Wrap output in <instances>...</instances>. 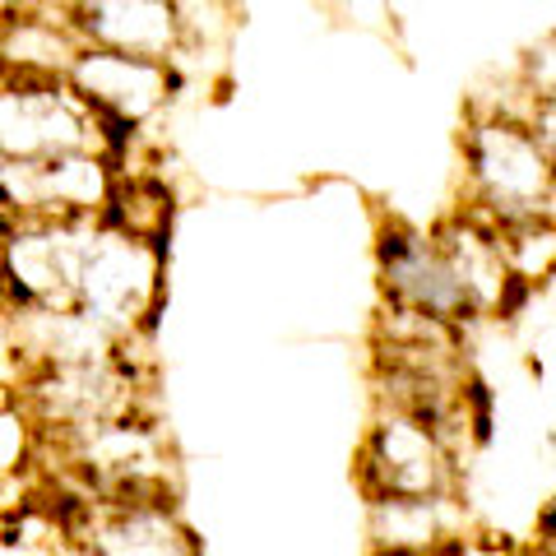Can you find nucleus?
I'll return each instance as SVG.
<instances>
[{"instance_id": "f257e3e1", "label": "nucleus", "mask_w": 556, "mask_h": 556, "mask_svg": "<svg viewBox=\"0 0 556 556\" xmlns=\"http://www.w3.org/2000/svg\"><path fill=\"white\" fill-rule=\"evenodd\" d=\"M130 126L93 112L65 75L51 70H10L0 98V144L5 163H38L56 153H102V144H121Z\"/></svg>"}, {"instance_id": "f03ea898", "label": "nucleus", "mask_w": 556, "mask_h": 556, "mask_svg": "<svg viewBox=\"0 0 556 556\" xmlns=\"http://www.w3.org/2000/svg\"><path fill=\"white\" fill-rule=\"evenodd\" d=\"M464 163L478 208L496 223L543 214L547 195L556 190V163L543 149V139L533 135L529 121H515L506 112L468 126Z\"/></svg>"}, {"instance_id": "7ed1b4c3", "label": "nucleus", "mask_w": 556, "mask_h": 556, "mask_svg": "<svg viewBox=\"0 0 556 556\" xmlns=\"http://www.w3.org/2000/svg\"><path fill=\"white\" fill-rule=\"evenodd\" d=\"M357 482L367 501H427L455 482V450L422 413L380 404L357 450Z\"/></svg>"}, {"instance_id": "20e7f679", "label": "nucleus", "mask_w": 556, "mask_h": 556, "mask_svg": "<svg viewBox=\"0 0 556 556\" xmlns=\"http://www.w3.org/2000/svg\"><path fill=\"white\" fill-rule=\"evenodd\" d=\"M159 306H163V247L116 228H98L79 274L75 316L93 320L98 329H108L112 339L126 343L135 329L153 325Z\"/></svg>"}, {"instance_id": "39448f33", "label": "nucleus", "mask_w": 556, "mask_h": 556, "mask_svg": "<svg viewBox=\"0 0 556 556\" xmlns=\"http://www.w3.org/2000/svg\"><path fill=\"white\" fill-rule=\"evenodd\" d=\"M98 223H56V218H20L10 223L5 269L10 302L20 311H47V316H75L79 311V274L89 260Z\"/></svg>"}, {"instance_id": "423d86ee", "label": "nucleus", "mask_w": 556, "mask_h": 556, "mask_svg": "<svg viewBox=\"0 0 556 556\" xmlns=\"http://www.w3.org/2000/svg\"><path fill=\"white\" fill-rule=\"evenodd\" d=\"M112 167L102 153H56L38 163H5V204L20 218L98 223L112 204Z\"/></svg>"}, {"instance_id": "0eeeda50", "label": "nucleus", "mask_w": 556, "mask_h": 556, "mask_svg": "<svg viewBox=\"0 0 556 556\" xmlns=\"http://www.w3.org/2000/svg\"><path fill=\"white\" fill-rule=\"evenodd\" d=\"M75 519V533L89 556H200L195 533L181 525L167 496H79Z\"/></svg>"}, {"instance_id": "6e6552de", "label": "nucleus", "mask_w": 556, "mask_h": 556, "mask_svg": "<svg viewBox=\"0 0 556 556\" xmlns=\"http://www.w3.org/2000/svg\"><path fill=\"white\" fill-rule=\"evenodd\" d=\"M376 255H380V288H386L390 306L427 311V316H441L450 325L473 316V306H468L437 237H422L408 223H386Z\"/></svg>"}, {"instance_id": "1a4fd4ad", "label": "nucleus", "mask_w": 556, "mask_h": 556, "mask_svg": "<svg viewBox=\"0 0 556 556\" xmlns=\"http://www.w3.org/2000/svg\"><path fill=\"white\" fill-rule=\"evenodd\" d=\"M65 79L93 112L121 121V126H139L153 112H163V102L177 89V75L167 70V61L121 56V51H98V47H79Z\"/></svg>"}, {"instance_id": "9d476101", "label": "nucleus", "mask_w": 556, "mask_h": 556, "mask_svg": "<svg viewBox=\"0 0 556 556\" xmlns=\"http://www.w3.org/2000/svg\"><path fill=\"white\" fill-rule=\"evenodd\" d=\"M70 20L79 47L121 51V56L167 61L186 47V20L177 0H89Z\"/></svg>"}, {"instance_id": "9b49d317", "label": "nucleus", "mask_w": 556, "mask_h": 556, "mask_svg": "<svg viewBox=\"0 0 556 556\" xmlns=\"http://www.w3.org/2000/svg\"><path fill=\"white\" fill-rule=\"evenodd\" d=\"M437 247L445 251L468 306H473V316H501V311H510L519 302L525 283L515 278L510 260H506L496 218H486L482 208L445 218L437 228Z\"/></svg>"}, {"instance_id": "f8f14e48", "label": "nucleus", "mask_w": 556, "mask_h": 556, "mask_svg": "<svg viewBox=\"0 0 556 556\" xmlns=\"http://www.w3.org/2000/svg\"><path fill=\"white\" fill-rule=\"evenodd\" d=\"M445 496L427 501H371V552H413V556H445L455 547L445 519Z\"/></svg>"}, {"instance_id": "ddd939ff", "label": "nucleus", "mask_w": 556, "mask_h": 556, "mask_svg": "<svg viewBox=\"0 0 556 556\" xmlns=\"http://www.w3.org/2000/svg\"><path fill=\"white\" fill-rule=\"evenodd\" d=\"M108 223L116 232H130L139 241L163 247V232L172 223V190L153 177H126L112 186V204H108Z\"/></svg>"}, {"instance_id": "4468645a", "label": "nucleus", "mask_w": 556, "mask_h": 556, "mask_svg": "<svg viewBox=\"0 0 556 556\" xmlns=\"http://www.w3.org/2000/svg\"><path fill=\"white\" fill-rule=\"evenodd\" d=\"M496 228H501V247H506V260L519 283L525 288L547 283L556 274V223L547 214H529V218L496 223Z\"/></svg>"}, {"instance_id": "2eb2a0df", "label": "nucleus", "mask_w": 556, "mask_h": 556, "mask_svg": "<svg viewBox=\"0 0 556 556\" xmlns=\"http://www.w3.org/2000/svg\"><path fill=\"white\" fill-rule=\"evenodd\" d=\"M525 89H529L533 102L556 98V33H552V38H543L525 56Z\"/></svg>"}, {"instance_id": "dca6fc26", "label": "nucleus", "mask_w": 556, "mask_h": 556, "mask_svg": "<svg viewBox=\"0 0 556 556\" xmlns=\"http://www.w3.org/2000/svg\"><path fill=\"white\" fill-rule=\"evenodd\" d=\"M529 126H533V135H538V139H543V149L552 153V163H556V98L533 102V112H529Z\"/></svg>"}, {"instance_id": "f3484780", "label": "nucleus", "mask_w": 556, "mask_h": 556, "mask_svg": "<svg viewBox=\"0 0 556 556\" xmlns=\"http://www.w3.org/2000/svg\"><path fill=\"white\" fill-rule=\"evenodd\" d=\"M538 547H543V552H556V501H552V510L543 515V538H538Z\"/></svg>"}, {"instance_id": "a211bd4d", "label": "nucleus", "mask_w": 556, "mask_h": 556, "mask_svg": "<svg viewBox=\"0 0 556 556\" xmlns=\"http://www.w3.org/2000/svg\"><path fill=\"white\" fill-rule=\"evenodd\" d=\"M42 5H56L61 14H75L79 5H89V0H42Z\"/></svg>"}, {"instance_id": "6ab92c4d", "label": "nucleus", "mask_w": 556, "mask_h": 556, "mask_svg": "<svg viewBox=\"0 0 556 556\" xmlns=\"http://www.w3.org/2000/svg\"><path fill=\"white\" fill-rule=\"evenodd\" d=\"M371 556H413V552H371Z\"/></svg>"}, {"instance_id": "aec40b11", "label": "nucleus", "mask_w": 556, "mask_h": 556, "mask_svg": "<svg viewBox=\"0 0 556 556\" xmlns=\"http://www.w3.org/2000/svg\"><path fill=\"white\" fill-rule=\"evenodd\" d=\"M529 556H556V552H543V547H533V552H529Z\"/></svg>"}]
</instances>
